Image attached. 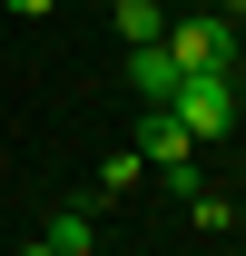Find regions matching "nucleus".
<instances>
[{"mask_svg": "<svg viewBox=\"0 0 246 256\" xmlns=\"http://www.w3.org/2000/svg\"><path fill=\"white\" fill-rule=\"evenodd\" d=\"M98 10H108V0H98Z\"/></svg>", "mask_w": 246, "mask_h": 256, "instance_id": "13", "label": "nucleus"}, {"mask_svg": "<svg viewBox=\"0 0 246 256\" xmlns=\"http://www.w3.org/2000/svg\"><path fill=\"white\" fill-rule=\"evenodd\" d=\"M50 246H60V256L89 246V207H60V217H50Z\"/></svg>", "mask_w": 246, "mask_h": 256, "instance_id": "6", "label": "nucleus"}, {"mask_svg": "<svg viewBox=\"0 0 246 256\" xmlns=\"http://www.w3.org/2000/svg\"><path fill=\"white\" fill-rule=\"evenodd\" d=\"M178 10H197V0H178Z\"/></svg>", "mask_w": 246, "mask_h": 256, "instance_id": "11", "label": "nucleus"}, {"mask_svg": "<svg viewBox=\"0 0 246 256\" xmlns=\"http://www.w3.org/2000/svg\"><path fill=\"white\" fill-rule=\"evenodd\" d=\"M128 89L148 98V108H168V98H178V60H168V40H148V50H128Z\"/></svg>", "mask_w": 246, "mask_h": 256, "instance_id": "4", "label": "nucleus"}, {"mask_svg": "<svg viewBox=\"0 0 246 256\" xmlns=\"http://www.w3.org/2000/svg\"><path fill=\"white\" fill-rule=\"evenodd\" d=\"M236 60H246V10H236Z\"/></svg>", "mask_w": 246, "mask_h": 256, "instance_id": "10", "label": "nucleus"}, {"mask_svg": "<svg viewBox=\"0 0 246 256\" xmlns=\"http://www.w3.org/2000/svg\"><path fill=\"white\" fill-rule=\"evenodd\" d=\"M0 10H10V20H40V10H60V0H0Z\"/></svg>", "mask_w": 246, "mask_h": 256, "instance_id": "8", "label": "nucleus"}, {"mask_svg": "<svg viewBox=\"0 0 246 256\" xmlns=\"http://www.w3.org/2000/svg\"><path fill=\"white\" fill-rule=\"evenodd\" d=\"M178 128L187 138H216V128H236V69H207V79H178Z\"/></svg>", "mask_w": 246, "mask_h": 256, "instance_id": "2", "label": "nucleus"}, {"mask_svg": "<svg viewBox=\"0 0 246 256\" xmlns=\"http://www.w3.org/2000/svg\"><path fill=\"white\" fill-rule=\"evenodd\" d=\"M168 60H178V79L236 69V20H226V10H187V20H168Z\"/></svg>", "mask_w": 246, "mask_h": 256, "instance_id": "1", "label": "nucleus"}, {"mask_svg": "<svg viewBox=\"0 0 246 256\" xmlns=\"http://www.w3.org/2000/svg\"><path fill=\"white\" fill-rule=\"evenodd\" d=\"M79 256H98V246H79Z\"/></svg>", "mask_w": 246, "mask_h": 256, "instance_id": "12", "label": "nucleus"}, {"mask_svg": "<svg viewBox=\"0 0 246 256\" xmlns=\"http://www.w3.org/2000/svg\"><path fill=\"white\" fill-rule=\"evenodd\" d=\"M187 217H197V226H236V207H226L216 188H197V197H187Z\"/></svg>", "mask_w": 246, "mask_h": 256, "instance_id": "7", "label": "nucleus"}, {"mask_svg": "<svg viewBox=\"0 0 246 256\" xmlns=\"http://www.w3.org/2000/svg\"><path fill=\"white\" fill-rule=\"evenodd\" d=\"M20 256H60V246H50V236H40V246H20Z\"/></svg>", "mask_w": 246, "mask_h": 256, "instance_id": "9", "label": "nucleus"}, {"mask_svg": "<svg viewBox=\"0 0 246 256\" xmlns=\"http://www.w3.org/2000/svg\"><path fill=\"white\" fill-rule=\"evenodd\" d=\"M187 148H197V138L178 128V108H148V118H138V168H187Z\"/></svg>", "mask_w": 246, "mask_h": 256, "instance_id": "3", "label": "nucleus"}, {"mask_svg": "<svg viewBox=\"0 0 246 256\" xmlns=\"http://www.w3.org/2000/svg\"><path fill=\"white\" fill-rule=\"evenodd\" d=\"M108 20L128 50H148V40H168V0H108Z\"/></svg>", "mask_w": 246, "mask_h": 256, "instance_id": "5", "label": "nucleus"}]
</instances>
